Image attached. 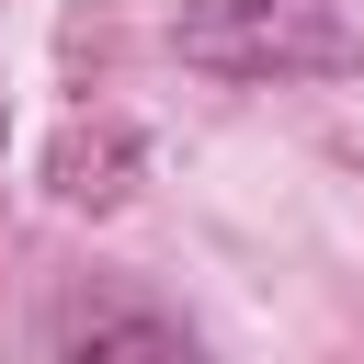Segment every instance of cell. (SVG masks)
<instances>
[{"instance_id": "obj_1", "label": "cell", "mask_w": 364, "mask_h": 364, "mask_svg": "<svg viewBox=\"0 0 364 364\" xmlns=\"http://www.w3.org/2000/svg\"><path fill=\"white\" fill-rule=\"evenodd\" d=\"M171 57L205 80H341L364 23L353 0H171Z\"/></svg>"}, {"instance_id": "obj_2", "label": "cell", "mask_w": 364, "mask_h": 364, "mask_svg": "<svg viewBox=\"0 0 364 364\" xmlns=\"http://www.w3.org/2000/svg\"><path fill=\"white\" fill-rule=\"evenodd\" d=\"M34 353H57V364H171V353H193V318L182 307H148V296H125V284H80V296H57L46 318H34Z\"/></svg>"}]
</instances>
